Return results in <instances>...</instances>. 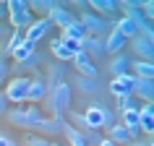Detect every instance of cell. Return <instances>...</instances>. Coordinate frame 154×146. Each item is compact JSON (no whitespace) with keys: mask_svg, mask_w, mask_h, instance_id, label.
<instances>
[{"mask_svg":"<svg viewBox=\"0 0 154 146\" xmlns=\"http://www.w3.org/2000/svg\"><path fill=\"white\" fill-rule=\"evenodd\" d=\"M47 107L52 110V115H55L57 120H63V115L71 110V102H73V91L68 84H60V86H55V89H47Z\"/></svg>","mask_w":154,"mask_h":146,"instance_id":"3","label":"cell"},{"mask_svg":"<svg viewBox=\"0 0 154 146\" xmlns=\"http://www.w3.org/2000/svg\"><path fill=\"white\" fill-rule=\"evenodd\" d=\"M24 32H18V29H11V34H8V39H5V52H13V50L16 47H21V44H24Z\"/></svg>","mask_w":154,"mask_h":146,"instance_id":"29","label":"cell"},{"mask_svg":"<svg viewBox=\"0 0 154 146\" xmlns=\"http://www.w3.org/2000/svg\"><path fill=\"white\" fill-rule=\"evenodd\" d=\"M73 146H86V144H73Z\"/></svg>","mask_w":154,"mask_h":146,"instance_id":"40","label":"cell"},{"mask_svg":"<svg viewBox=\"0 0 154 146\" xmlns=\"http://www.w3.org/2000/svg\"><path fill=\"white\" fill-rule=\"evenodd\" d=\"M89 11H91V13H97V16H102L110 26L118 21V3H115V0H91Z\"/></svg>","mask_w":154,"mask_h":146,"instance_id":"8","label":"cell"},{"mask_svg":"<svg viewBox=\"0 0 154 146\" xmlns=\"http://www.w3.org/2000/svg\"><path fill=\"white\" fill-rule=\"evenodd\" d=\"M141 13H146V21H149V24H152L154 21V3H149V0H141Z\"/></svg>","mask_w":154,"mask_h":146,"instance_id":"33","label":"cell"},{"mask_svg":"<svg viewBox=\"0 0 154 146\" xmlns=\"http://www.w3.org/2000/svg\"><path fill=\"white\" fill-rule=\"evenodd\" d=\"M60 133L68 138V144H71V146H73V144H86V141H84V136H81V130H76L68 120H63V130H60Z\"/></svg>","mask_w":154,"mask_h":146,"instance_id":"27","label":"cell"},{"mask_svg":"<svg viewBox=\"0 0 154 146\" xmlns=\"http://www.w3.org/2000/svg\"><path fill=\"white\" fill-rule=\"evenodd\" d=\"M5 13H8V24L11 29H18V32H24L26 26L34 21V13L29 11V5H26V0H11V3H5Z\"/></svg>","mask_w":154,"mask_h":146,"instance_id":"4","label":"cell"},{"mask_svg":"<svg viewBox=\"0 0 154 146\" xmlns=\"http://www.w3.org/2000/svg\"><path fill=\"white\" fill-rule=\"evenodd\" d=\"M42 117H45V112L39 105H16V107H8V112H5V120L16 128H32Z\"/></svg>","mask_w":154,"mask_h":146,"instance_id":"1","label":"cell"},{"mask_svg":"<svg viewBox=\"0 0 154 146\" xmlns=\"http://www.w3.org/2000/svg\"><path fill=\"white\" fill-rule=\"evenodd\" d=\"M133 76L131 73H123V76H115L112 81H110V91H112L115 97H131L133 94Z\"/></svg>","mask_w":154,"mask_h":146,"instance_id":"14","label":"cell"},{"mask_svg":"<svg viewBox=\"0 0 154 146\" xmlns=\"http://www.w3.org/2000/svg\"><path fill=\"white\" fill-rule=\"evenodd\" d=\"M45 81H47V89H55V86H60V84H65V65L63 63L50 65L47 73H45Z\"/></svg>","mask_w":154,"mask_h":146,"instance_id":"20","label":"cell"},{"mask_svg":"<svg viewBox=\"0 0 154 146\" xmlns=\"http://www.w3.org/2000/svg\"><path fill=\"white\" fill-rule=\"evenodd\" d=\"M97 146H115V144H112V141H110V138H102V141H99Z\"/></svg>","mask_w":154,"mask_h":146,"instance_id":"38","label":"cell"},{"mask_svg":"<svg viewBox=\"0 0 154 146\" xmlns=\"http://www.w3.org/2000/svg\"><path fill=\"white\" fill-rule=\"evenodd\" d=\"M34 52H37V44H32V42H24L21 47H16L13 52H11V57L16 60V65H21V63H26V60H32Z\"/></svg>","mask_w":154,"mask_h":146,"instance_id":"25","label":"cell"},{"mask_svg":"<svg viewBox=\"0 0 154 146\" xmlns=\"http://www.w3.org/2000/svg\"><path fill=\"white\" fill-rule=\"evenodd\" d=\"M29 84H32V76H13L11 81H5V89H0V91L5 94L8 105H26Z\"/></svg>","mask_w":154,"mask_h":146,"instance_id":"5","label":"cell"},{"mask_svg":"<svg viewBox=\"0 0 154 146\" xmlns=\"http://www.w3.org/2000/svg\"><path fill=\"white\" fill-rule=\"evenodd\" d=\"M128 146H152V138H144V136H141V138H136V141H131Z\"/></svg>","mask_w":154,"mask_h":146,"instance_id":"36","label":"cell"},{"mask_svg":"<svg viewBox=\"0 0 154 146\" xmlns=\"http://www.w3.org/2000/svg\"><path fill=\"white\" fill-rule=\"evenodd\" d=\"M131 44H133V52L138 55V60H144V63H152V60H154V42H152V39L133 37Z\"/></svg>","mask_w":154,"mask_h":146,"instance_id":"19","label":"cell"},{"mask_svg":"<svg viewBox=\"0 0 154 146\" xmlns=\"http://www.w3.org/2000/svg\"><path fill=\"white\" fill-rule=\"evenodd\" d=\"M128 65H131L128 55H125V52H118V55H112V60L107 63V68H110V73H112V78H115V76L128 73Z\"/></svg>","mask_w":154,"mask_h":146,"instance_id":"22","label":"cell"},{"mask_svg":"<svg viewBox=\"0 0 154 146\" xmlns=\"http://www.w3.org/2000/svg\"><path fill=\"white\" fill-rule=\"evenodd\" d=\"M81 50L89 55L91 63L97 65L99 60L105 57V39H102V37H89V34H86V37L81 39Z\"/></svg>","mask_w":154,"mask_h":146,"instance_id":"10","label":"cell"},{"mask_svg":"<svg viewBox=\"0 0 154 146\" xmlns=\"http://www.w3.org/2000/svg\"><path fill=\"white\" fill-rule=\"evenodd\" d=\"M52 141L45 136H39V133H26L24 136V146H50Z\"/></svg>","mask_w":154,"mask_h":146,"instance_id":"30","label":"cell"},{"mask_svg":"<svg viewBox=\"0 0 154 146\" xmlns=\"http://www.w3.org/2000/svg\"><path fill=\"white\" fill-rule=\"evenodd\" d=\"M71 63H73V68H76V73H79V76H89V78H97V65L89 60V55H86L84 50L73 55Z\"/></svg>","mask_w":154,"mask_h":146,"instance_id":"15","label":"cell"},{"mask_svg":"<svg viewBox=\"0 0 154 146\" xmlns=\"http://www.w3.org/2000/svg\"><path fill=\"white\" fill-rule=\"evenodd\" d=\"M115 29H118V32L123 34V37H125V39H133V37H138V29H136V24H133V21H131V18H125V16H118V21H115Z\"/></svg>","mask_w":154,"mask_h":146,"instance_id":"23","label":"cell"},{"mask_svg":"<svg viewBox=\"0 0 154 146\" xmlns=\"http://www.w3.org/2000/svg\"><path fill=\"white\" fill-rule=\"evenodd\" d=\"M50 146H60V144H50Z\"/></svg>","mask_w":154,"mask_h":146,"instance_id":"41","label":"cell"},{"mask_svg":"<svg viewBox=\"0 0 154 146\" xmlns=\"http://www.w3.org/2000/svg\"><path fill=\"white\" fill-rule=\"evenodd\" d=\"M32 133H39V136H60V130H63V120H57V117H42L32 125Z\"/></svg>","mask_w":154,"mask_h":146,"instance_id":"11","label":"cell"},{"mask_svg":"<svg viewBox=\"0 0 154 146\" xmlns=\"http://www.w3.org/2000/svg\"><path fill=\"white\" fill-rule=\"evenodd\" d=\"M71 81H73V86H76V91H79L81 97H94V94L99 91V81L97 78H89V76H79V73H76Z\"/></svg>","mask_w":154,"mask_h":146,"instance_id":"17","label":"cell"},{"mask_svg":"<svg viewBox=\"0 0 154 146\" xmlns=\"http://www.w3.org/2000/svg\"><path fill=\"white\" fill-rule=\"evenodd\" d=\"M79 24L84 26V32L89 34V37H102L105 39L107 37V32L112 29V26L107 24L102 16H97V13H91V11H84L81 16H79Z\"/></svg>","mask_w":154,"mask_h":146,"instance_id":"6","label":"cell"},{"mask_svg":"<svg viewBox=\"0 0 154 146\" xmlns=\"http://www.w3.org/2000/svg\"><path fill=\"white\" fill-rule=\"evenodd\" d=\"M107 138H110L115 146H120V144H131V133L123 128L120 123H115L112 128H107Z\"/></svg>","mask_w":154,"mask_h":146,"instance_id":"24","label":"cell"},{"mask_svg":"<svg viewBox=\"0 0 154 146\" xmlns=\"http://www.w3.org/2000/svg\"><path fill=\"white\" fill-rule=\"evenodd\" d=\"M47 21H50V24H55V26H60V29H65V26L76 24V21H79V16L68 8L65 3H55V5H52V11L47 13Z\"/></svg>","mask_w":154,"mask_h":146,"instance_id":"7","label":"cell"},{"mask_svg":"<svg viewBox=\"0 0 154 146\" xmlns=\"http://www.w3.org/2000/svg\"><path fill=\"white\" fill-rule=\"evenodd\" d=\"M8 99H5V94H3V91H0V117H5V112H8Z\"/></svg>","mask_w":154,"mask_h":146,"instance_id":"34","label":"cell"},{"mask_svg":"<svg viewBox=\"0 0 154 146\" xmlns=\"http://www.w3.org/2000/svg\"><path fill=\"white\" fill-rule=\"evenodd\" d=\"M128 73L133 76V78H154V65L144 63V60H131Z\"/></svg>","mask_w":154,"mask_h":146,"instance_id":"21","label":"cell"},{"mask_svg":"<svg viewBox=\"0 0 154 146\" xmlns=\"http://www.w3.org/2000/svg\"><path fill=\"white\" fill-rule=\"evenodd\" d=\"M84 120H86V125H89L91 130H102V128L107 130V128H112L115 123H118V115H115L110 107L91 102V105L86 107V112H84Z\"/></svg>","mask_w":154,"mask_h":146,"instance_id":"2","label":"cell"},{"mask_svg":"<svg viewBox=\"0 0 154 146\" xmlns=\"http://www.w3.org/2000/svg\"><path fill=\"white\" fill-rule=\"evenodd\" d=\"M115 102H118V112H125V110H138V105H136V99L133 97H115Z\"/></svg>","mask_w":154,"mask_h":146,"instance_id":"32","label":"cell"},{"mask_svg":"<svg viewBox=\"0 0 154 146\" xmlns=\"http://www.w3.org/2000/svg\"><path fill=\"white\" fill-rule=\"evenodd\" d=\"M52 55H55L60 63H63V60H73V55L63 47V44H60V37H57V39H52Z\"/></svg>","mask_w":154,"mask_h":146,"instance_id":"31","label":"cell"},{"mask_svg":"<svg viewBox=\"0 0 154 146\" xmlns=\"http://www.w3.org/2000/svg\"><path fill=\"white\" fill-rule=\"evenodd\" d=\"M47 97V81H45V73H34L32 84H29V94H26V105H37Z\"/></svg>","mask_w":154,"mask_h":146,"instance_id":"9","label":"cell"},{"mask_svg":"<svg viewBox=\"0 0 154 146\" xmlns=\"http://www.w3.org/2000/svg\"><path fill=\"white\" fill-rule=\"evenodd\" d=\"M0 146H18V144L8 136V133H3V136H0Z\"/></svg>","mask_w":154,"mask_h":146,"instance_id":"35","label":"cell"},{"mask_svg":"<svg viewBox=\"0 0 154 146\" xmlns=\"http://www.w3.org/2000/svg\"><path fill=\"white\" fill-rule=\"evenodd\" d=\"M3 18H5V3H0V24H3Z\"/></svg>","mask_w":154,"mask_h":146,"instance_id":"39","label":"cell"},{"mask_svg":"<svg viewBox=\"0 0 154 146\" xmlns=\"http://www.w3.org/2000/svg\"><path fill=\"white\" fill-rule=\"evenodd\" d=\"M138 130L146 138H152V133H154V105L152 102H146L144 107H138Z\"/></svg>","mask_w":154,"mask_h":146,"instance_id":"13","label":"cell"},{"mask_svg":"<svg viewBox=\"0 0 154 146\" xmlns=\"http://www.w3.org/2000/svg\"><path fill=\"white\" fill-rule=\"evenodd\" d=\"M133 99H144L146 102H154V78H136L133 81V94H131Z\"/></svg>","mask_w":154,"mask_h":146,"instance_id":"18","label":"cell"},{"mask_svg":"<svg viewBox=\"0 0 154 146\" xmlns=\"http://www.w3.org/2000/svg\"><path fill=\"white\" fill-rule=\"evenodd\" d=\"M125 44H128V39L112 26V29L107 32V37H105V55H118V52H123Z\"/></svg>","mask_w":154,"mask_h":146,"instance_id":"16","label":"cell"},{"mask_svg":"<svg viewBox=\"0 0 154 146\" xmlns=\"http://www.w3.org/2000/svg\"><path fill=\"white\" fill-rule=\"evenodd\" d=\"M8 34H11V26L8 24H0V42L8 39Z\"/></svg>","mask_w":154,"mask_h":146,"instance_id":"37","label":"cell"},{"mask_svg":"<svg viewBox=\"0 0 154 146\" xmlns=\"http://www.w3.org/2000/svg\"><path fill=\"white\" fill-rule=\"evenodd\" d=\"M50 26H52V24H50L47 18H34L32 24L24 29V39H26V42H32V44H37L42 37H47Z\"/></svg>","mask_w":154,"mask_h":146,"instance_id":"12","label":"cell"},{"mask_svg":"<svg viewBox=\"0 0 154 146\" xmlns=\"http://www.w3.org/2000/svg\"><path fill=\"white\" fill-rule=\"evenodd\" d=\"M29 5V11L34 13V18H47V13L52 11V0H32V3H26Z\"/></svg>","mask_w":154,"mask_h":146,"instance_id":"26","label":"cell"},{"mask_svg":"<svg viewBox=\"0 0 154 146\" xmlns=\"http://www.w3.org/2000/svg\"><path fill=\"white\" fill-rule=\"evenodd\" d=\"M63 39H76V42H81L84 37H86V32H84V26L76 21V24H71V26H65L63 29V34H60Z\"/></svg>","mask_w":154,"mask_h":146,"instance_id":"28","label":"cell"}]
</instances>
